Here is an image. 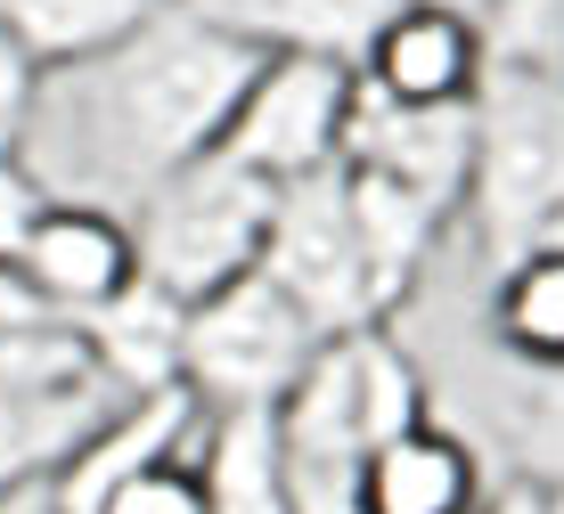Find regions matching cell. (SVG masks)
<instances>
[{
  "label": "cell",
  "mask_w": 564,
  "mask_h": 514,
  "mask_svg": "<svg viewBox=\"0 0 564 514\" xmlns=\"http://www.w3.org/2000/svg\"><path fill=\"white\" fill-rule=\"evenodd\" d=\"M254 57L262 50H246L238 33L172 0L123 42L42 66L25 131H17V164L42 181L50 205L131 212L155 181L213 155L221 114L246 90Z\"/></svg>",
  "instance_id": "6da1fadb"
},
{
  "label": "cell",
  "mask_w": 564,
  "mask_h": 514,
  "mask_svg": "<svg viewBox=\"0 0 564 514\" xmlns=\"http://www.w3.org/2000/svg\"><path fill=\"white\" fill-rule=\"evenodd\" d=\"M475 172H466V212L482 245L516 262L549 212L564 205V66H508L491 57L475 83Z\"/></svg>",
  "instance_id": "7a4b0ae2"
},
{
  "label": "cell",
  "mask_w": 564,
  "mask_h": 514,
  "mask_svg": "<svg viewBox=\"0 0 564 514\" xmlns=\"http://www.w3.org/2000/svg\"><path fill=\"white\" fill-rule=\"evenodd\" d=\"M270 181L221 164V155H197L181 164L172 181H155L140 205L123 212L131 245H140V286H155L164 303H205L229 278L262 262V237H270Z\"/></svg>",
  "instance_id": "3957f363"
},
{
  "label": "cell",
  "mask_w": 564,
  "mask_h": 514,
  "mask_svg": "<svg viewBox=\"0 0 564 514\" xmlns=\"http://www.w3.org/2000/svg\"><path fill=\"white\" fill-rule=\"evenodd\" d=\"M279 417V449L311 466H360L384 433L425 417V375L410 368V351L384 327H352L327 335L311 351V368L286 384V401L270 408Z\"/></svg>",
  "instance_id": "277c9868"
},
{
  "label": "cell",
  "mask_w": 564,
  "mask_h": 514,
  "mask_svg": "<svg viewBox=\"0 0 564 514\" xmlns=\"http://www.w3.org/2000/svg\"><path fill=\"white\" fill-rule=\"evenodd\" d=\"M352 98H360V66L352 57H319V50H262L246 90L229 98L221 114V140L213 155L254 181L286 188L311 181L344 155V123H352Z\"/></svg>",
  "instance_id": "5b68a950"
},
{
  "label": "cell",
  "mask_w": 564,
  "mask_h": 514,
  "mask_svg": "<svg viewBox=\"0 0 564 514\" xmlns=\"http://www.w3.org/2000/svg\"><path fill=\"white\" fill-rule=\"evenodd\" d=\"M327 335L262 270L181 310V392L197 408H279Z\"/></svg>",
  "instance_id": "8992f818"
},
{
  "label": "cell",
  "mask_w": 564,
  "mask_h": 514,
  "mask_svg": "<svg viewBox=\"0 0 564 514\" xmlns=\"http://www.w3.org/2000/svg\"><path fill=\"white\" fill-rule=\"evenodd\" d=\"M262 278L286 294L319 335H352V327H384L377 303V270H368L352 196H344V172H311V181H286L270 196V237H262Z\"/></svg>",
  "instance_id": "52a82bcc"
},
{
  "label": "cell",
  "mask_w": 564,
  "mask_h": 514,
  "mask_svg": "<svg viewBox=\"0 0 564 514\" xmlns=\"http://www.w3.org/2000/svg\"><path fill=\"white\" fill-rule=\"evenodd\" d=\"M9 278L25 286L33 310L83 327L123 286H140V245H131V221L107 205H42V221L25 229Z\"/></svg>",
  "instance_id": "ba28073f"
},
{
  "label": "cell",
  "mask_w": 564,
  "mask_h": 514,
  "mask_svg": "<svg viewBox=\"0 0 564 514\" xmlns=\"http://www.w3.org/2000/svg\"><path fill=\"white\" fill-rule=\"evenodd\" d=\"M336 164L377 172V181L425 196L458 221L466 212V172H475V107H384V98H352Z\"/></svg>",
  "instance_id": "9c48e42d"
},
{
  "label": "cell",
  "mask_w": 564,
  "mask_h": 514,
  "mask_svg": "<svg viewBox=\"0 0 564 514\" xmlns=\"http://www.w3.org/2000/svg\"><path fill=\"white\" fill-rule=\"evenodd\" d=\"M482 66H491V50H482V25L466 9L393 0V17L360 50V90L384 107H466Z\"/></svg>",
  "instance_id": "30bf717a"
},
{
  "label": "cell",
  "mask_w": 564,
  "mask_h": 514,
  "mask_svg": "<svg viewBox=\"0 0 564 514\" xmlns=\"http://www.w3.org/2000/svg\"><path fill=\"white\" fill-rule=\"evenodd\" d=\"M475 506H482L475 449L434 417L384 433L360 458V514H475Z\"/></svg>",
  "instance_id": "8fae6325"
},
{
  "label": "cell",
  "mask_w": 564,
  "mask_h": 514,
  "mask_svg": "<svg viewBox=\"0 0 564 514\" xmlns=\"http://www.w3.org/2000/svg\"><path fill=\"white\" fill-rule=\"evenodd\" d=\"M123 392L107 375H83V384H50V392H0V499L50 482L57 466L83 449V433L107 417Z\"/></svg>",
  "instance_id": "7c38bea8"
},
{
  "label": "cell",
  "mask_w": 564,
  "mask_h": 514,
  "mask_svg": "<svg viewBox=\"0 0 564 514\" xmlns=\"http://www.w3.org/2000/svg\"><path fill=\"white\" fill-rule=\"evenodd\" d=\"M188 458L205 482V514H286V458L270 408H205Z\"/></svg>",
  "instance_id": "4fadbf2b"
},
{
  "label": "cell",
  "mask_w": 564,
  "mask_h": 514,
  "mask_svg": "<svg viewBox=\"0 0 564 514\" xmlns=\"http://www.w3.org/2000/svg\"><path fill=\"white\" fill-rule=\"evenodd\" d=\"M188 9L238 33L246 50H319L360 66L368 33L393 17V0H188Z\"/></svg>",
  "instance_id": "5bb4252c"
},
{
  "label": "cell",
  "mask_w": 564,
  "mask_h": 514,
  "mask_svg": "<svg viewBox=\"0 0 564 514\" xmlns=\"http://www.w3.org/2000/svg\"><path fill=\"white\" fill-rule=\"evenodd\" d=\"M491 327L523 368H564V253L556 245H523L499 270Z\"/></svg>",
  "instance_id": "9a60e30c"
},
{
  "label": "cell",
  "mask_w": 564,
  "mask_h": 514,
  "mask_svg": "<svg viewBox=\"0 0 564 514\" xmlns=\"http://www.w3.org/2000/svg\"><path fill=\"white\" fill-rule=\"evenodd\" d=\"M155 9H172V0H0L9 33L42 57V66H57V57H90V50L123 42V33L148 25Z\"/></svg>",
  "instance_id": "2e32d148"
},
{
  "label": "cell",
  "mask_w": 564,
  "mask_h": 514,
  "mask_svg": "<svg viewBox=\"0 0 564 514\" xmlns=\"http://www.w3.org/2000/svg\"><path fill=\"white\" fill-rule=\"evenodd\" d=\"M516 482L564 499V368H532V392L516 408Z\"/></svg>",
  "instance_id": "e0dca14e"
},
{
  "label": "cell",
  "mask_w": 564,
  "mask_h": 514,
  "mask_svg": "<svg viewBox=\"0 0 564 514\" xmlns=\"http://www.w3.org/2000/svg\"><path fill=\"white\" fill-rule=\"evenodd\" d=\"M99 514H205V482H197V458L172 449V458H148L131 466L123 482L99 499Z\"/></svg>",
  "instance_id": "ac0fdd59"
},
{
  "label": "cell",
  "mask_w": 564,
  "mask_h": 514,
  "mask_svg": "<svg viewBox=\"0 0 564 514\" xmlns=\"http://www.w3.org/2000/svg\"><path fill=\"white\" fill-rule=\"evenodd\" d=\"M42 181H33L25 164H17V147H0V270H17V245H25V229L42 221Z\"/></svg>",
  "instance_id": "d6986e66"
},
{
  "label": "cell",
  "mask_w": 564,
  "mask_h": 514,
  "mask_svg": "<svg viewBox=\"0 0 564 514\" xmlns=\"http://www.w3.org/2000/svg\"><path fill=\"white\" fill-rule=\"evenodd\" d=\"M33 83H42V57L17 42V33H9V17H0V147H17V131H25Z\"/></svg>",
  "instance_id": "ffe728a7"
},
{
  "label": "cell",
  "mask_w": 564,
  "mask_h": 514,
  "mask_svg": "<svg viewBox=\"0 0 564 514\" xmlns=\"http://www.w3.org/2000/svg\"><path fill=\"white\" fill-rule=\"evenodd\" d=\"M475 514H549V499H540L532 482H508V490H499L491 506H475Z\"/></svg>",
  "instance_id": "44dd1931"
},
{
  "label": "cell",
  "mask_w": 564,
  "mask_h": 514,
  "mask_svg": "<svg viewBox=\"0 0 564 514\" xmlns=\"http://www.w3.org/2000/svg\"><path fill=\"white\" fill-rule=\"evenodd\" d=\"M532 245H556V253H564V205L549 212V229H540V237H532Z\"/></svg>",
  "instance_id": "7402d4cb"
},
{
  "label": "cell",
  "mask_w": 564,
  "mask_h": 514,
  "mask_svg": "<svg viewBox=\"0 0 564 514\" xmlns=\"http://www.w3.org/2000/svg\"><path fill=\"white\" fill-rule=\"evenodd\" d=\"M540 499H549V490H540ZM549 514H564V499H549Z\"/></svg>",
  "instance_id": "603a6c76"
}]
</instances>
